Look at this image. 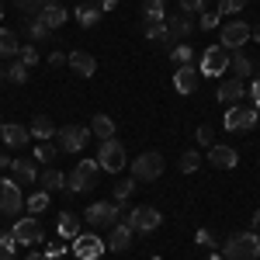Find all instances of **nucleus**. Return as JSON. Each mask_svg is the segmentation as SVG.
Here are the masks:
<instances>
[{"label":"nucleus","instance_id":"1","mask_svg":"<svg viewBox=\"0 0 260 260\" xmlns=\"http://www.w3.org/2000/svg\"><path fill=\"white\" fill-rule=\"evenodd\" d=\"M257 257H260L257 233H236L222 243V260H257Z\"/></svg>","mask_w":260,"mask_h":260},{"label":"nucleus","instance_id":"2","mask_svg":"<svg viewBox=\"0 0 260 260\" xmlns=\"http://www.w3.org/2000/svg\"><path fill=\"white\" fill-rule=\"evenodd\" d=\"M98 174H101L98 160H80V163H77V170H73L70 180H66V191H70V194L90 191V187H94V180H98Z\"/></svg>","mask_w":260,"mask_h":260},{"label":"nucleus","instance_id":"3","mask_svg":"<svg viewBox=\"0 0 260 260\" xmlns=\"http://www.w3.org/2000/svg\"><path fill=\"white\" fill-rule=\"evenodd\" d=\"M98 167L108 170V174H118L125 167V146L118 139H104L101 142V153H98Z\"/></svg>","mask_w":260,"mask_h":260},{"label":"nucleus","instance_id":"4","mask_svg":"<svg viewBox=\"0 0 260 260\" xmlns=\"http://www.w3.org/2000/svg\"><path fill=\"white\" fill-rule=\"evenodd\" d=\"M118 212H121L118 201H98V205H90V208H87V215H83V219L90 222V225H98V229H111V225L118 222Z\"/></svg>","mask_w":260,"mask_h":260},{"label":"nucleus","instance_id":"5","mask_svg":"<svg viewBox=\"0 0 260 260\" xmlns=\"http://www.w3.org/2000/svg\"><path fill=\"white\" fill-rule=\"evenodd\" d=\"M253 125H257V108H250V104H233L225 111V128L229 132H250Z\"/></svg>","mask_w":260,"mask_h":260},{"label":"nucleus","instance_id":"6","mask_svg":"<svg viewBox=\"0 0 260 260\" xmlns=\"http://www.w3.org/2000/svg\"><path fill=\"white\" fill-rule=\"evenodd\" d=\"M70 243H73L70 250H73V257H77V260H101V253L108 250L104 240L94 236V233H80L77 240H70Z\"/></svg>","mask_w":260,"mask_h":260},{"label":"nucleus","instance_id":"7","mask_svg":"<svg viewBox=\"0 0 260 260\" xmlns=\"http://www.w3.org/2000/svg\"><path fill=\"white\" fill-rule=\"evenodd\" d=\"M160 212L153 208V205H136V208H128V225L132 229H139V233H153V229H160Z\"/></svg>","mask_w":260,"mask_h":260},{"label":"nucleus","instance_id":"8","mask_svg":"<svg viewBox=\"0 0 260 260\" xmlns=\"http://www.w3.org/2000/svg\"><path fill=\"white\" fill-rule=\"evenodd\" d=\"M225 70H229V52L222 45L205 49V56H201V77H222Z\"/></svg>","mask_w":260,"mask_h":260},{"label":"nucleus","instance_id":"9","mask_svg":"<svg viewBox=\"0 0 260 260\" xmlns=\"http://www.w3.org/2000/svg\"><path fill=\"white\" fill-rule=\"evenodd\" d=\"M163 174V156L160 153H142L139 160H132V177L136 180H156Z\"/></svg>","mask_w":260,"mask_h":260},{"label":"nucleus","instance_id":"10","mask_svg":"<svg viewBox=\"0 0 260 260\" xmlns=\"http://www.w3.org/2000/svg\"><path fill=\"white\" fill-rule=\"evenodd\" d=\"M59 136V149L62 153H83V146L90 139V128H80V125H66L56 132Z\"/></svg>","mask_w":260,"mask_h":260},{"label":"nucleus","instance_id":"11","mask_svg":"<svg viewBox=\"0 0 260 260\" xmlns=\"http://www.w3.org/2000/svg\"><path fill=\"white\" fill-rule=\"evenodd\" d=\"M21 205H24V201H21V184L0 177V212H4V215H18Z\"/></svg>","mask_w":260,"mask_h":260},{"label":"nucleus","instance_id":"12","mask_svg":"<svg viewBox=\"0 0 260 260\" xmlns=\"http://www.w3.org/2000/svg\"><path fill=\"white\" fill-rule=\"evenodd\" d=\"M246 42H250V24H243V21L222 24V49H240Z\"/></svg>","mask_w":260,"mask_h":260},{"label":"nucleus","instance_id":"13","mask_svg":"<svg viewBox=\"0 0 260 260\" xmlns=\"http://www.w3.org/2000/svg\"><path fill=\"white\" fill-rule=\"evenodd\" d=\"M11 233H14V240H18L21 246H35V243H42V236H45V233H42V225L35 219H18Z\"/></svg>","mask_w":260,"mask_h":260},{"label":"nucleus","instance_id":"14","mask_svg":"<svg viewBox=\"0 0 260 260\" xmlns=\"http://www.w3.org/2000/svg\"><path fill=\"white\" fill-rule=\"evenodd\" d=\"M66 66H70V70H73L77 77H83V80L98 73V59H94L90 52H83V49H77V52H70V56H66Z\"/></svg>","mask_w":260,"mask_h":260},{"label":"nucleus","instance_id":"15","mask_svg":"<svg viewBox=\"0 0 260 260\" xmlns=\"http://www.w3.org/2000/svg\"><path fill=\"white\" fill-rule=\"evenodd\" d=\"M132 233H136V229H132L128 222H115V225H111V236H108L104 246H111L115 253H125V250L132 246Z\"/></svg>","mask_w":260,"mask_h":260},{"label":"nucleus","instance_id":"16","mask_svg":"<svg viewBox=\"0 0 260 260\" xmlns=\"http://www.w3.org/2000/svg\"><path fill=\"white\" fill-rule=\"evenodd\" d=\"M208 160H212V167H219V170H233L240 163V156H236L233 146H208Z\"/></svg>","mask_w":260,"mask_h":260},{"label":"nucleus","instance_id":"17","mask_svg":"<svg viewBox=\"0 0 260 260\" xmlns=\"http://www.w3.org/2000/svg\"><path fill=\"white\" fill-rule=\"evenodd\" d=\"M174 87H177L180 94H194V90H198V73H194L191 62H187V66H177V73H174Z\"/></svg>","mask_w":260,"mask_h":260},{"label":"nucleus","instance_id":"18","mask_svg":"<svg viewBox=\"0 0 260 260\" xmlns=\"http://www.w3.org/2000/svg\"><path fill=\"white\" fill-rule=\"evenodd\" d=\"M243 94H246V83L243 80H225V83H219V90H215V98L222 101V104H236V101H243Z\"/></svg>","mask_w":260,"mask_h":260},{"label":"nucleus","instance_id":"19","mask_svg":"<svg viewBox=\"0 0 260 260\" xmlns=\"http://www.w3.org/2000/svg\"><path fill=\"white\" fill-rule=\"evenodd\" d=\"M0 132H4V142H7L11 149H21V146L28 142V136H31V132L24 128V125H14V121H11V125H4Z\"/></svg>","mask_w":260,"mask_h":260},{"label":"nucleus","instance_id":"20","mask_svg":"<svg viewBox=\"0 0 260 260\" xmlns=\"http://www.w3.org/2000/svg\"><path fill=\"white\" fill-rule=\"evenodd\" d=\"M39 21L52 31V28H59L62 21H66V7H59V4H45L42 7V14H39Z\"/></svg>","mask_w":260,"mask_h":260},{"label":"nucleus","instance_id":"21","mask_svg":"<svg viewBox=\"0 0 260 260\" xmlns=\"http://www.w3.org/2000/svg\"><path fill=\"white\" fill-rule=\"evenodd\" d=\"M11 170H14V180H18V184H31V180H39V170H35V163H31V160H11Z\"/></svg>","mask_w":260,"mask_h":260},{"label":"nucleus","instance_id":"22","mask_svg":"<svg viewBox=\"0 0 260 260\" xmlns=\"http://www.w3.org/2000/svg\"><path fill=\"white\" fill-rule=\"evenodd\" d=\"M90 136H98L101 142L115 139V121H111V115H94V121H90Z\"/></svg>","mask_w":260,"mask_h":260},{"label":"nucleus","instance_id":"23","mask_svg":"<svg viewBox=\"0 0 260 260\" xmlns=\"http://www.w3.org/2000/svg\"><path fill=\"white\" fill-rule=\"evenodd\" d=\"M56 229H59L62 240H77V236H80V219H77L73 212H62V215H59V225H56Z\"/></svg>","mask_w":260,"mask_h":260},{"label":"nucleus","instance_id":"24","mask_svg":"<svg viewBox=\"0 0 260 260\" xmlns=\"http://www.w3.org/2000/svg\"><path fill=\"white\" fill-rule=\"evenodd\" d=\"M229 66H233L236 80H243V77H250V73H253V62H250V56H246V52H240V49L229 56Z\"/></svg>","mask_w":260,"mask_h":260},{"label":"nucleus","instance_id":"25","mask_svg":"<svg viewBox=\"0 0 260 260\" xmlns=\"http://www.w3.org/2000/svg\"><path fill=\"white\" fill-rule=\"evenodd\" d=\"M101 18V7L98 4H87V0H80V7H77V21H80L83 28H94Z\"/></svg>","mask_w":260,"mask_h":260},{"label":"nucleus","instance_id":"26","mask_svg":"<svg viewBox=\"0 0 260 260\" xmlns=\"http://www.w3.org/2000/svg\"><path fill=\"white\" fill-rule=\"evenodd\" d=\"M28 132H31V136H35V139H49V136H56V125H52V121L45 118V115H35V118H31V128H28Z\"/></svg>","mask_w":260,"mask_h":260},{"label":"nucleus","instance_id":"27","mask_svg":"<svg viewBox=\"0 0 260 260\" xmlns=\"http://www.w3.org/2000/svg\"><path fill=\"white\" fill-rule=\"evenodd\" d=\"M21 52V45H18V35L14 31H0V59H11V56H18Z\"/></svg>","mask_w":260,"mask_h":260},{"label":"nucleus","instance_id":"28","mask_svg":"<svg viewBox=\"0 0 260 260\" xmlns=\"http://www.w3.org/2000/svg\"><path fill=\"white\" fill-rule=\"evenodd\" d=\"M187 31H191L187 18H167V39H184Z\"/></svg>","mask_w":260,"mask_h":260},{"label":"nucleus","instance_id":"29","mask_svg":"<svg viewBox=\"0 0 260 260\" xmlns=\"http://www.w3.org/2000/svg\"><path fill=\"white\" fill-rule=\"evenodd\" d=\"M42 187H45V191H56V187H66V177H62L59 170H56V167H49V170H42Z\"/></svg>","mask_w":260,"mask_h":260},{"label":"nucleus","instance_id":"30","mask_svg":"<svg viewBox=\"0 0 260 260\" xmlns=\"http://www.w3.org/2000/svg\"><path fill=\"white\" fill-rule=\"evenodd\" d=\"M170 59L177 62V66H187V62L194 59V49H191V45H184V42H180V45H174V49H170Z\"/></svg>","mask_w":260,"mask_h":260},{"label":"nucleus","instance_id":"31","mask_svg":"<svg viewBox=\"0 0 260 260\" xmlns=\"http://www.w3.org/2000/svg\"><path fill=\"white\" fill-rule=\"evenodd\" d=\"M142 14H146V21H149V24H153V21H167V14H163V0H146Z\"/></svg>","mask_w":260,"mask_h":260},{"label":"nucleus","instance_id":"32","mask_svg":"<svg viewBox=\"0 0 260 260\" xmlns=\"http://www.w3.org/2000/svg\"><path fill=\"white\" fill-rule=\"evenodd\" d=\"M14 246H18L14 233H0V260H14Z\"/></svg>","mask_w":260,"mask_h":260},{"label":"nucleus","instance_id":"33","mask_svg":"<svg viewBox=\"0 0 260 260\" xmlns=\"http://www.w3.org/2000/svg\"><path fill=\"white\" fill-rule=\"evenodd\" d=\"M146 39L167 42V21H153V24H146Z\"/></svg>","mask_w":260,"mask_h":260},{"label":"nucleus","instance_id":"34","mask_svg":"<svg viewBox=\"0 0 260 260\" xmlns=\"http://www.w3.org/2000/svg\"><path fill=\"white\" fill-rule=\"evenodd\" d=\"M49 208V191H35L28 198V212H45Z\"/></svg>","mask_w":260,"mask_h":260},{"label":"nucleus","instance_id":"35","mask_svg":"<svg viewBox=\"0 0 260 260\" xmlns=\"http://www.w3.org/2000/svg\"><path fill=\"white\" fill-rule=\"evenodd\" d=\"M198 163H201V156L198 153H194V149H187V153H184V156H180V170H184V174H191V170H198Z\"/></svg>","mask_w":260,"mask_h":260},{"label":"nucleus","instance_id":"36","mask_svg":"<svg viewBox=\"0 0 260 260\" xmlns=\"http://www.w3.org/2000/svg\"><path fill=\"white\" fill-rule=\"evenodd\" d=\"M7 80H11V83H24V80H28V66L18 59L11 70H7Z\"/></svg>","mask_w":260,"mask_h":260},{"label":"nucleus","instance_id":"37","mask_svg":"<svg viewBox=\"0 0 260 260\" xmlns=\"http://www.w3.org/2000/svg\"><path fill=\"white\" fill-rule=\"evenodd\" d=\"M14 4H18V11H24V14H35V18H39L42 7H45V0H14Z\"/></svg>","mask_w":260,"mask_h":260},{"label":"nucleus","instance_id":"38","mask_svg":"<svg viewBox=\"0 0 260 260\" xmlns=\"http://www.w3.org/2000/svg\"><path fill=\"white\" fill-rule=\"evenodd\" d=\"M35 160L39 163H52L56 160V146H52V142H42L39 149H35Z\"/></svg>","mask_w":260,"mask_h":260},{"label":"nucleus","instance_id":"39","mask_svg":"<svg viewBox=\"0 0 260 260\" xmlns=\"http://www.w3.org/2000/svg\"><path fill=\"white\" fill-rule=\"evenodd\" d=\"M246 4H250V0H219V14H236Z\"/></svg>","mask_w":260,"mask_h":260},{"label":"nucleus","instance_id":"40","mask_svg":"<svg viewBox=\"0 0 260 260\" xmlns=\"http://www.w3.org/2000/svg\"><path fill=\"white\" fill-rule=\"evenodd\" d=\"M28 31H31V39H35V42H45V39H49V28H45V24H42L39 18H35V21H28Z\"/></svg>","mask_w":260,"mask_h":260},{"label":"nucleus","instance_id":"41","mask_svg":"<svg viewBox=\"0 0 260 260\" xmlns=\"http://www.w3.org/2000/svg\"><path fill=\"white\" fill-rule=\"evenodd\" d=\"M132 187H136L132 180H118V184H115V201H125L128 194H132Z\"/></svg>","mask_w":260,"mask_h":260},{"label":"nucleus","instance_id":"42","mask_svg":"<svg viewBox=\"0 0 260 260\" xmlns=\"http://www.w3.org/2000/svg\"><path fill=\"white\" fill-rule=\"evenodd\" d=\"M21 62H24V66H28V70H31V66H35V62H39V52H35V49H31V45H28V49H21Z\"/></svg>","mask_w":260,"mask_h":260},{"label":"nucleus","instance_id":"43","mask_svg":"<svg viewBox=\"0 0 260 260\" xmlns=\"http://www.w3.org/2000/svg\"><path fill=\"white\" fill-rule=\"evenodd\" d=\"M201 31H212V28H215V24H219V14H201Z\"/></svg>","mask_w":260,"mask_h":260},{"label":"nucleus","instance_id":"44","mask_svg":"<svg viewBox=\"0 0 260 260\" xmlns=\"http://www.w3.org/2000/svg\"><path fill=\"white\" fill-rule=\"evenodd\" d=\"M177 4L187 11V14H194V11H201V7H205V0H177Z\"/></svg>","mask_w":260,"mask_h":260},{"label":"nucleus","instance_id":"45","mask_svg":"<svg viewBox=\"0 0 260 260\" xmlns=\"http://www.w3.org/2000/svg\"><path fill=\"white\" fill-rule=\"evenodd\" d=\"M198 142L201 146H215V142H212V128H198Z\"/></svg>","mask_w":260,"mask_h":260},{"label":"nucleus","instance_id":"46","mask_svg":"<svg viewBox=\"0 0 260 260\" xmlns=\"http://www.w3.org/2000/svg\"><path fill=\"white\" fill-rule=\"evenodd\" d=\"M198 246H215V240H212L208 229H201V233H198Z\"/></svg>","mask_w":260,"mask_h":260},{"label":"nucleus","instance_id":"47","mask_svg":"<svg viewBox=\"0 0 260 260\" xmlns=\"http://www.w3.org/2000/svg\"><path fill=\"white\" fill-rule=\"evenodd\" d=\"M62 253H66L62 246H49V250H45V260H59Z\"/></svg>","mask_w":260,"mask_h":260},{"label":"nucleus","instance_id":"48","mask_svg":"<svg viewBox=\"0 0 260 260\" xmlns=\"http://www.w3.org/2000/svg\"><path fill=\"white\" fill-rule=\"evenodd\" d=\"M62 62H66L62 52H52V56H49V66H62Z\"/></svg>","mask_w":260,"mask_h":260},{"label":"nucleus","instance_id":"49","mask_svg":"<svg viewBox=\"0 0 260 260\" xmlns=\"http://www.w3.org/2000/svg\"><path fill=\"white\" fill-rule=\"evenodd\" d=\"M115 4H118V0H98V7H101V14H104V11H115Z\"/></svg>","mask_w":260,"mask_h":260},{"label":"nucleus","instance_id":"50","mask_svg":"<svg viewBox=\"0 0 260 260\" xmlns=\"http://www.w3.org/2000/svg\"><path fill=\"white\" fill-rule=\"evenodd\" d=\"M250 94H253V104H260V80H253V87H250Z\"/></svg>","mask_w":260,"mask_h":260},{"label":"nucleus","instance_id":"51","mask_svg":"<svg viewBox=\"0 0 260 260\" xmlns=\"http://www.w3.org/2000/svg\"><path fill=\"white\" fill-rule=\"evenodd\" d=\"M253 233H257V236H260V212H257V215H253Z\"/></svg>","mask_w":260,"mask_h":260},{"label":"nucleus","instance_id":"52","mask_svg":"<svg viewBox=\"0 0 260 260\" xmlns=\"http://www.w3.org/2000/svg\"><path fill=\"white\" fill-rule=\"evenodd\" d=\"M11 167V156H0V170H7Z\"/></svg>","mask_w":260,"mask_h":260},{"label":"nucleus","instance_id":"53","mask_svg":"<svg viewBox=\"0 0 260 260\" xmlns=\"http://www.w3.org/2000/svg\"><path fill=\"white\" fill-rule=\"evenodd\" d=\"M28 260H45V253H28Z\"/></svg>","mask_w":260,"mask_h":260},{"label":"nucleus","instance_id":"54","mask_svg":"<svg viewBox=\"0 0 260 260\" xmlns=\"http://www.w3.org/2000/svg\"><path fill=\"white\" fill-rule=\"evenodd\" d=\"M250 35H253V39H257V42H260V24H257V28H253V31H250Z\"/></svg>","mask_w":260,"mask_h":260},{"label":"nucleus","instance_id":"55","mask_svg":"<svg viewBox=\"0 0 260 260\" xmlns=\"http://www.w3.org/2000/svg\"><path fill=\"white\" fill-rule=\"evenodd\" d=\"M4 77H7V70H4V66H0V80H4Z\"/></svg>","mask_w":260,"mask_h":260},{"label":"nucleus","instance_id":"56","mask_svg":"<svg viewBox=\"0 0 260 260\" xmlns=\"http://www.w3.org/2000/svg\"><path fill=\"white\" fill-rule=\"evenodd\" d=\"M257 125H260V111H257Z\"/></svg>","mask_w":260,"mask_h":260},{"label":"nucleus","instance_id":"57","mask_svg":"<svg viewBox=\"0 0 260 260\" xmlns=\"http://www.w3.org/2000/svg\"><path fill=\"white\" fill-rule=\"evenodd\" d=\"M208 260H222V257H208Z\"/></svg>","mask_w":260,"mask_h":260},{"label":"nucleus","instance_id":"58","mask_svg":"<svg viewBox=\"0 0 260 260\" xmlns=\"http://www.w3.org/2000/svg\"><path fill=\"white\" fill-rule=\"evenodd\" d=\"M0 128H4V125H0ZM0 139H4V132H0Z\"/></svg>","mask_w":260,"mask_h":260},{"label":"nucleus","instance_id":"59","mask_svg":"<svg viewBox=\"0 0 260 260\" xmlns=\"http://www.w3.org/2000/svg\"><path fill=\"white\" fill-rule=\"evenodd\" d=\"M153 260H163V257H153Z\"/></svg>","mask_w":260,"mask_h":260},{"label":"nucleus","instance_id":"60","mask_svg":"<svg viewBox=\"0 0 260 260\" xmlns=\"http://www.w3.org/2000/svg\"><path fill=\"white\" fill-rule=\"evenodd\" d=\"M52 4H56V0H52Z\"/></svg>","mask_w":260,"mask_h":260}]
</instances>
